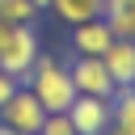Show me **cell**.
Instances as JSON below:
<instances>
[{"label": "cell", "instance_id": "obj_2", "mask_svg": "<svg viewBox=\"0 0 135 135\" xmlns=\"http://www.w3.org/2000/svg\"><path fill=\"white\" fill-rule=\"evenodd\" d=\"M38 55H42V38H38L34 21L8 25V30H4V38H0V68L13 72L21 84H25V76H30V68H34Z\"/></svg>", "mask_w": 135, "mask_h": 135}, {"label": "cell", "instance_id": "obj_5", "mask_svg": "<svg viewBox=\"0 0 135 135\" xmlns=\"http://www.w3.org/2000/svg\"><path fill=\"white\" fill-rule=\"evenodd\" d=\"M68 118H72L76 135H105L110 131V97H84V93H76V101L68 105Z\"/></svg>", "mask_w": 135, "mask_h": 135}, {"label": "cell", "instance_id": "obj_16", "mask_svg": "<svg viewBox=\"0 0 135 135\" xmlns=\"http://www.w3.org/2000/svg\"><path fill=\"white\" fill-rule=\"evenodd\" d=\"M4 30H8V25H4V21H0V38H4Z\"/></svg>", "mask_w": 135, "mask_h": 135}, {"label": "cell", "instance_id": "obj_12", "mask_svg": "<svg viewBox=\"0 0 135 135\" xmlns=\"http://www.w3.org/2000/svg\"><path fill=\"white\" fill-rule=\"evenodd\" d=\"M38 135H76V127H72L68 114H46V122H42Z\"/></svg>", "mask_w": 135, "mask_h": 135}, {"label": "cell", "instance_id": "obj_1", "mask_svg": "<svg viewBox=\"0 0 135 135\" xmlns=\"http://www.w3.org/2000/svg\"><path fill=\"white\" fill-rule=\"evenodd\" d=\"M25 89L42 101L46 114H68V105L76 101V84H72L68 63L55 59V55H46V51L34 59V68H30V76H25Z\"/></svg>", "mask_w": 135, "mask_h": 135}, {"label": "cell", "instance_id": "obj_10", "mask_svg": "<svg viewBox=\"0 0 135 135\" xmlns=\"http://www.w3.org/2000/svg\"><path fill=\"white\" fill-rule=\"evenodd\" d=\"M105 0H51V13L63 21V25H80L89 17H101Z\"/></svg>", "mask_w": 135, "mask_h": 135}, {"label": "cell", "instance_id": "obj_11", "mask_svg": "<svg viewBox=\"0 0 135 135\" xmlns=\"http://www.w3.org/2000/svg\"><path fill=\"white\" fill-rule=\"evenodd\" d=\"M0 21L4 25H25V21H38V8L30 0H0Z\"/></svg>", "mask_w": 135, "mask_h": 135}, {"label": "cell", "instance_id": "obj_6", "mask_svg": "<svg viewBox=\"0 0 135 135\" xmlns=\"http://www.w3.org/2000/svg\"><path fill=\"white\" fill-rule=\"evenodd\" d=\"M110 42H114V34H110L105 17H89V21L72 25V55H105Z\"/></svg>", "mask_w": 135, "mask_h": 135}, {"label": "cell", "instance_id": "obj_4", "mask_svg": "<svg viewBox=\"0 0 135 135\" xmlns=\"http://www.w3.org/2000/svg\"><path fill=\"white\" fill-rule=\"evenodd\" d=\"M0 122H4V127H13L17 135H38V131H42V122H46V110H42V101L21 84V89L0 105Z\"/></svg>", "mask_w": 135, "mask_h": 135}, {"label": "cell", "instance_id": "obj_9", "mask_svg": "<svg viewBox=\"0 0 135 135\" xmlns=\"http://www.w3.org/2000/svg\"><path fill=\"white\" fill-rule=\"evenodd\" d=\"M101 17L114 38H135V0H105Z\"/></svg>", "mask_w": 135, "mask_h": 135}, {"label": "cell", "instance_id": "obj_7", "mask_svg": "<svg viewBox=\"0 0 135 135\" xmlns=\"http://www.w3.org/2000/svg\"><path fill=\"white\" fill-rule=\"evenodd\" d=\"M101 59H105V68H110V76H114L118 89H127L135 80V38H114Z\"/></svg>", "mask_w": 135, "mask_h": 135}, {"label": "cell", "instance_id": "obj_13", "mask_svg": "<svg viewBox=\"0 0 135 135\" xmlns=\"http://www.w3.org/2000/svg\"><path fill=\"white\" fill-rule=\"evenodd\" d=\"M17 89H21V80H17L13 72H4V68H0V105H4V101H8Z\"/></svg>", "mask_w": 135, "mask_h": 135}, {"label": "cell", "instance_id": "obj_14", "mask_svg": "<svg viewBox=\"0 0 135 135\" xmlns=\"http://www.w3.org/2000/svg\"><path fill=\"white\" fill-rule=\"evenodd\" d=\"M30 4H34L38 13H42V8H51V0H30Z\"/></svg>", "mask_w": 135, "mask_h": 135}, {"label": "cell", "instance_id": "obj_15", "mask_svg": "<svg viewBox=\"0 0 135 135\" xmlns=\"http://www.w3.org/2000/svg\"><path fill=\"white\" fill-rule=\"evenodd\" d=\"M0 135H17V131H13V127H4V122H0Z\"/></svg>", "mask_w": 135, "mask_h": 135}, {"label": "cell", "instance_id": "obj_8", "mask_svg": "<svg viewBox=\"0 0 135 135\" xmlns=\"http://www.w3.org/2000/svg\"><path fill=\"white\" fill-rule=\"evenodd\" d=\"M105 135H135V89H118L110 97V131Z\"/></svg>", "mask_w": 135, "mask_h": 135}, {"label": "cell", "instance_id": "obj_3", "mask_svg": "<svg viewBox=\"0 0 135 135\" xmlns=\"http://www.w3.org/2000/svg\"><path fill=\"white\" fill-rule=\"evenodd\" d=\"M68 72H72L76 93H84V97H114L118 93V84H114V76H110L101 55H72Z\"/></svg>", "mask_w": 135, "mask_h": 135}, {"label": "cell", "instance_id": "obj_17", "mask_svg": "<svg viewBox=\"0 0 135 135\" xmlns=\"http://www.w3.org/2000/svg\"><path fill=\"white\" fill-rule=\"evenodd\" d=\"M131 89H135V80H131Z\"/></svg>", "mask_w": 135, "mask_h": 135}]
</instances>
